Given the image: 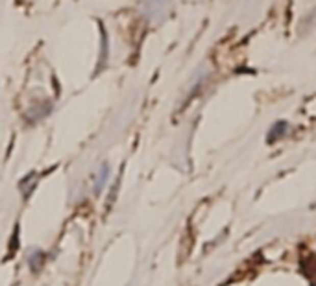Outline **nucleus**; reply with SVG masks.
Listing matches in <instances>:
<instances>
[{"label": "nucleus", "instance_id": "obj_1", "mask_svg": "<svg viewBox=\"0 0 316 286\" xmlns=\"http://www.w3.org/2000/svg\"><path fill=\"white\" fill-rule=\"evenodd\" d=\"M107 174H109V168H107V166H102V168H100V174H98L96 185H94V192H96V194H100L102 185L106 183V179H107Z\"/></svg>", "mask_w": 316, "mask_h": 286}]
</instances>
